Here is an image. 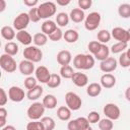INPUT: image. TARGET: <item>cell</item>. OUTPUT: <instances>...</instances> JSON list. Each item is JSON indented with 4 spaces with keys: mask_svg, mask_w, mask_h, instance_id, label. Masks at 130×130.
I'll return each mask as SVG.
<instances>
[{
    "mask_svg": "<svg viewBox=\"0 0 130 130\" xmlns=\"http://www.w3.org/2000/svg\"><path fill=\"white\" fill-rule=\"evenodd\" d=\"M25 95L26 94L24 93V90L19 86L13 85L8 89V98L10 101H12L14 103H19V102L23 101Z\"/></svg>",
    "mask_w": 130,
    "mask_h": 130,
    "instance_id": "13",
    "label": "cell"
},
{
    "mask_svg": "<svg viewBox=\"0 0 130 130\" xmlns=\"http://www.w3.org/2000/svg\"><path fill=\"white\" fill-rule=\"evenodd\" d=\"M86 130H92V128H91V127H89V128H88V129H86Z\"/></svg>",
    "mask_w": 130,
    "mask_h": 130,
    "instance_id": "55",
    "label": "cell"
},
{
    "mask_svg": "<svg viewBox=\"0 0 130 130\" xmlns=\"http://www.w3.org/2000/svg\"><path fill=\"white\" fill-rule=\"evenodd\" d=\"M118 14L122 18H129L130 17V4L122 3L118 7Z\"/></svg>",
    "mask_w": 130,
    "mask_h": 130,
    "instance_id": "34",
    "label": "cell"
},
{
    "mask_svg": "<svg viewBox=\"0 0 130 130\" xmlns=\"http://www.w3.org/2000/svg\"><path fill=\"white\" fill-rule=\"evenodd\" d=\"M23 57L32 63H38L43 59V52L37 46H28L23 50Z\"/></svg>",
    "mask_w": 130,
    "mask_h": 130,
    "instance_id": "4",
    "label": "cell"
},
{
    "mask_svg": "<svg viewBox=\"0 0 130 130\" xmlns=\"http://www.w3.org/2000/svg\"><path fill=\"white\" fill-rule=\"evenodd\" d=\"M118 67V61L114 57H109L100 63V69L104 73H111Z\"/></svg>",
    "mask_w": 130,
    "mask_h": 130,
    "instance_id": "12",
    "label": "cell"
},
{
    "mask_svg": "<svg viewBox=\"0 0 130 130\" xmlns=\"http://www.w3.org/2000/svg\"><path fill=\"white\" fill-rule=\"evenodd\" d=\"M72 61V55L68 50H61L57 54V62L61 66H67Z\"/></svg>",
    "mask_w": 130,
    "mask_h": 130,
    "instance_id": "18",
    "label": "cell"
},
{
    "mask_svg": "<svg viewBox=\"0 0 130 130\" xmlns=\"http://www.w3.org/2000/svg\"><path fill=\"white\" fill-rule=\"evenodd\" d=\"M86 118H87V120H88V122H89L90 124L99 123L100 120H101V116H100V114H99L98 112H95V111H91V112H89Z\"/></svg>",
    "mask_w": 130,
    "mask_h": 130,
    "instance_id": "45",
    "label": "cell"
},
{
    "mask_svg": "<svg viewBox=\"0 0 130 130\" xmlns=\"http://www.w3.org/2000/svg\"><path fill=\"white\" fill-rule=\"evenodd\" d=\"M69 17H70V19H71L73 22L79 23V22L84 21V19H85L86 16H85L84 11L81 10L80 8H73V9L70 11V13H69Z\"/></svg>",
    "mask_w": 130,
    "mask_h": 130,
    "instance_id": "21",
    "label": "cell"
},
{
    "mask_svg": "<svg viewBox=\"0 0 130 130\" xmlns=\"http://www.w3.org/2000/svg\"><path fill=\"white\" fill-rule=\"evenodd\" d=\"M128 31H129V34H130V28H129V29H128Z\"/></svg>",
    "mask_w": 130,
    "mask_h": 130,
    "instance_id": "56",
    "label": "cell"
},
{
    "mask_svg": "<svg viewBox=\"0 0 130 130\" xmlns=\"http://www.w3.org/2000/svg\"><path fill=\"white\" fill-rule=\"evenodd\" d=\"M111 35H112V38H114L118 42L127 43V44L128 42H130V34L128 29H125L123 27H120V26L114 27L111 31Z\"/></svg>",
    "mask_w": 130,
    "mask_h": 130,
    "instance_id": "11",
    "label": "cell"
},
{
    "mask_svg": "<svg viewBox=\"0 0 130 130\" xmlns=\"http://www.w3.org/2000/svg\"><path fill=\"white\" fill-rule=\"evenodd\" d=\"M126 54H127V56H128V58L130 59V48H128V49L126 50Z\"/></svg>",
    "mask_w": 130,
    "mask_h": 130,
    "instance_id": "54",
    "label": "cell"
},
{
    "mask_svg": "<svg viewBox=\"0 0 130 130\" xmlns=\"http://www.w3.org/2000/svg\"><path fill=\"white\" fill-rule=\"evenodd\" d=\"M63 35H64V32L61 30V28L60 27H58L53 34H51L48 38H49V40H51V41H53V42H59L61 39H63Z\"/></svg>",
    "mask_w": 130,
    "mask_h": 130,
    "instance_id": "44",
    "label": "cell"
},
{
    "mask_svg": "<svg viewBox=\"0 0 130 130\" xmlns=\"http://www.w3.org/2000/svg\"><path fill=\"white\" fill-rule=\"evenodd\" d=\"M116 77L111 74V73H105L101 76V79H100V83L102 85V87L104 88H112L116 85Z\"/></svg>",
    "mask_w": 130,
    "mask_h": 130,
    "instance_id": "16",
    "label": "cell"
},
{
    "mask_svg": "<svg viewBox=\"0 0 130 130\" xmlns=\"http://www.w3.org/2000/svg\"><path fill=\"white\" fill-rule=\"evenodd\" d=\"M1 130H16V128L14 126H12V125H6L5 127L1 128Z\"/></svg>",
    "mask_w": 130,
    "mask_h": 130,
    "instance_id": "53",
    "label": "cell"
},
{
    "mask_svg": "<svg viewBox=\"0 0 130 130\" xmlns=\"http://www.w3.org/2000/svg\"><path fill=\"white\" fill-rule=\"evenodd\" d=\"M70 3V0H57L56 4L57 5H60V6H66Z\"/></svg>",
    "mask_w": 130,
    "mask_h": 130,
    "instance_id": "50",
    "label": "cell"
},
{
    "mask_svg": "<svg viewBox=\"0 0 130 130\" xmlns=\"http://www.w3.org/2000/svg\"><path fill=\"white\" fill-rule=\"evenodd\" d=\"M23 4L27 7L34 8V7H38L39 6V1L38 0H23Z\"/></svg>",
    "mask_w": 130,
    "mask_h": 130,
    "instance_id": "49",
    "label": "cell"
},
{
    "mask_svg": "<svg viewBox=\"0 0 130 130\" xmlns=\"http://www.w3.org/2000/svg\"><path fill=\"white\" fill-rule=\"evenodd\" d=\"M18 50H19L18 45L16 43H14V42H7L5 44V46H4L5 54H7L9 56H12V57L15 56L18 53Z\"/></svg>",
    "mask_w": 130,
    "mask_h": 130,
    "instance_id": "30",
    "label": "cell"
},
{
    "mask_svg": "<svg viewBox=\"0 0 130 130\" xmlns=\"http://www.w3.org/2000/svg\"><path fill=\"white\" fill-rule=\"evenodd\" d=\"M74 70L73 68L70 66V65H67V66H61L60 68V76L62 78H65V79H71L73 74H74Z\"/></svg>",
    "mask_w": 130,
    "mask_h": 130,
    "instance_id": "35",
    "label": "cell"
},
{
    "mask_svg": "<svg viewBox=\"0 0 130 130\" xmlns=\"http://www.w3.org/2000/svg\"><path fill=\"white\" fill-rule=\"evenodd\" d=\"M61 84V76L59 74H56V73H52L51 74V77L47 83L48 87L50 88H57L58 86H60Z\"/></svg>",
    "mask_w": 130,
    "mask_h": 130,
    "instance_id": "36",
    "label": "cell"
},
{
    "mask_svg": "<svg viewBox=\"0 0 130 130\" xmlns=\"http://www.w3.org/2000/svg\"><path fill=\"white\" fill-rule=\"evenodd\" d=\"M48 36L43 34V32H37L34 37H32V43L35 44V46L37 47H43L47 44L48 42Z\"/></svg>",
    "mask_w": 130,
    "mask_h": 130,
    "instance_id": "29",
    "label": "cell"
},
{
    "mask_svg": "<svg viewBox=\"0 0 130 130\" xmlns=\"http://www.w3.org/2000/svg\"><path fill=\"white\" fill-rule=\"evenodd\" d=\"M45 110H46V108L44 107L43 103L35 102L27 108L26 114H27V117L31 121H39L40 119L43 118V116L45 114Z\"/></svg>",
    "mask_w": 130,
    "mask_h": 130,
    "instance_id": "3",
    "label": "cell"
},
{
    "mask_svg": "<svg viewBox=\"0 0 130 130\" xmlns=\"http://www.w3.org/2000/svg\"><path fill=\"white\" fill-rule=\"evenodd\" d=\"M43 105H44V107L46 108V109H49V110H53V109H55L56 107H57V103H58V101H57V98L54 95V94H51V93H49V94H46L44 98H43Z\"/></svg>",
    "mask_w": 130,
    "mask_h": 130,
    "instance_id": "23",
    "label": "cell"
},
{
    "mask_svg": "<svg viewBox=\"0 0 130 130\" xmlns=\"http://www.w3.org/2000/svg\"><path fill=\"white\" fill-rule=\"evenodd\" d=\"M102 85L101 83H98V82H92V83H89L86 87V93L87 95H89L90 98H95L98 95L101 94L102 92Z\"/></svg>",
    "mask_w": 130,
    "mask_h": 130,
    "instance_id": "22",
    "label": "cell"
},
{
    "mask_svg": "<svg viewBox=\"0 0 130 130\" xmlns=\"http://www.w3.org/2000/svg\"><path fill=\"white\" fill-rule=\"evenodd\" d=\"M51 74L49 69L46 67V66H39L36 68V71H35V77L37 78V80L41 83H48L50 77H51Z\"/></svg>",
    "mask_w": 130,
    "mask_h": 130,
    "instance_id": "14",
    "label": "cell"
},
{
    "mask_svg": "<svg viewBox=\"0 0 130 130\" xmlns=\"http://www.w3.org/2000/svg\"><path fill=\"white\" fill-rule=\"evenodd\" d=\"M0 92H1V96H0V106H5L7 101H8V94L6 93V91L4 90V88H0Z\"/></svg>",
    "mask_w": 130,
    "mask_h": 130,
    "instance_id": "48",
    "label": "cell"
},
{
    "mask_svg": "<svg viewBox=\"0 0 130 130\" xmlns=\"http://www.w3.org/2000/svg\"><path fill=\"white\" fill-rule=\"evenodd\" d=\"M125 99H126L128 102H130V86L127 87L126 90H125Z\"/></svg>",
    "mask_w": 130,
    "mask_h": 130,
    "instance_id": "52",
    "label": "cell"
},
{
    "mask_svg": "<svg viewBox=\"0 0 130 130\" xmlns=\"http://www.w3.org/2000/svg\"><path fill=\"white\" fill-rule=\"evenodd\" d=\"M70 17L66 12H59L56 15V23L60 27H64L69 23Z\"/></svg>",
    "mask_w": 130,
    "mask_h": 130,
    "instance_id": "31",
    "label": "cell"
},
{
    "mask_svg": "<svg viewBox=\"0 0 130 130\" xmlns=\"http://www.w3.org/2000/svg\"><path fill=\"white\" fill-rule=\"evenodd\" d=\"M110 48L107 46V45H105V44H102V47H101V49L99 50V52L93 56L94 57V59H96V60H100L101 62L102 61H104V60H106L107 58H109L110 56Z\"/></svg>",
    "mask_w": 130,
    "mask_h": 130,
    "instance_id": "28",
    "label": "cell"
},
{
    "mask_svg": "<svg viewBox=\"0 0 130 130\" xmlns=\"http://www.w3.org/2000/svg\"><path fill=\"white\" fill-rule=\"evenodd\" d=\"M41 122L43 123L45 130H54L56 127V122L52 117H43L41 119Z\"/></svg>",
    "mask_w": 130,
    "mask_h": 130,
    "instance_id": "38",
    "label": "cell"
},
{
    "mask_svg": "<svg viewBox=\"0 0 130 130\" xmlns=\"http://www.w3.org/2000/svg\"><path fill=\"white\" fill-rule=\"evenodd\" d=\"M27 13H28V16H29V19H30L31 22H39L41 20L39 12H38V7L30 8Z\"/></svg>",
    "mask_w": 130,
    "mask_h": 130,
    "instance_id": "43",
    "label": "cell"
},
{
    "mask_svg": "<svg viewBox=\"0 0 130 130\" xmlns=\"http://www.w3.org/2000/svg\"><path fill=\"white\" fill-rule=\"evenodd\" d=\"M127 48H128L127 43L117 42L112 45V47L110 48V52L113 54H122L123 52H125V50H127Z\"/></svg>",
    "mask_w": 130,
    "mask_h": 130,
    "instance_id": "33",
    "label": "cell"
},
{
    "mask_svg": "<svg viewBox=\"0 0 130 130\" xmlns=\"http://www.w3.org/2000/svg\"><path fill=\"white\" fill-rule=\"evenodd\" d=\"M1 36L6 41H12L14 38H16V32L13 26L5 25L1 28Z\"/></svg>",
    "mask_w": 130,
    "mask_h": 130,
    "instance_id": "25",
    "label": "cell"
},
{
    "mask_svg": "<svg viewBox=\"0 0 130 130\" xmlns=\"http://www.w3.org/2000/svg\"><path fill=\"white\" fill-rule=\"evenodd\" d=\"M65 103L71 111H78L82 106L81 98L73 91H68L65 94Z\"/></svg>",
    "mask_w": 130,
    "mask_h": 130,
    "instance_id": "6",
    "label": "cell"
},
{
    "mask_svg": "<svg viewBox=\"0 0 130 130\" xmlns=\"http://www.w3.org/2000/svg\"><path fill=\"white\" fill-rule=\"evenodd\" d=\"M118 64L123 67V68H127V67H130V59L128 58L127 54H126V51L123 52L120 57H119V60H118Z\"/></svg>",
    "mask_w": 130,
    "mask_h": 130,
    "instance_id": "41",
    "label": "cell"
},
{
    "mask_svg": "<svg viewBox=\"0 0 130 130\" xmlns=\"http://www.w3.org/2000/svg\"><path fill=\"white\" fill-rule=\"evenodd\" d=\"M77 3H78V8H80L83 11L87 10L92 5V1L91 0H78Z\"/></svg>",
    "mask_w": 130,
    "mask_h": 130,
    "instance_id": "47",
    "label": "cell"
},
{
    "mask_svg": "<svg viewBox=\"0 0 130 130\" xmlns=\"http://www.w3.org/2000/svg\"><path fill=\"white\" fill-rule=\"evenodd\" d=\"M18 70L20 71V73L22 75L27 76H31L32 73H35L36 68H35V63L28 61V60H21L18 64Z\"/></svg>",
    "mask_w": 130,
    "mask_h": 130,
    "instance_id": "15",
    "label": "cell"
},
{
    "mask_svg": "<svg viewBox=\"0 0 130 130\" xmlns=\"http://www.w3.org/2000/svg\"><path fill=\"white\" fill-rule=\"evenodd\" d=\"M44 92V88L41 86V85H37L36 87H34L32 89H29L27 90L26 92V98L29 100V101H37L38 99H40L42 96Z\"/></svg>",
    "mask_w": 130,
    "mask_h": 130,
    "instance_id": "26",
    "label": "cell"
},
{
    "mask_svg": "<svg viewBox=\"0 0 130 130\" xmlns=\"http://www.w3.org/2000/svg\"><path fill=\"white\" fill-rule=\"evenodd\" d=\"M57 117L61 121H69L71 118V110L67 106H61L57 109Z\"/></svg>",
    "mask_w": 130,
    "mask_h": 130,
    "instance_id": "27",
    "label": "cell"
},
{
    "mask_svg": "<svg viewBox=\"0 0 130 130\" xmlns=\"http://www.w3.org/2000/svg\"><path fill=\"white\" fill-rule=\"evenodd\" d=\"M56 11H57L56 3L52 2V1L41 3L38 6V12H39L41 19H46V20L49 19L51 16L56 14Z\"/></svg>",
    "mask_w": 130,
    "mask_h": 130,
    "instance_id": "2",
    "label": "cell"
},
{
    "mask_svg": "<svg viewBox=\"0 0 130 130\" xmlns=\"http://www.w3.org/2000/svg\"><path fill=\"white\" fill-rule=\"evenodd\" d=\"M16 40L23 46H30L31 42H32V37L30 36V34L26 30H20L16 32Z\"/></svg>",
    "mask_w": 130,
    "mask_h": 130,
    "instance_id": "20",
    "label": "cell"
},
{
    "mask_svg": "<svg viewBox=\"0 0 130 130\" xmlns=\"http://www.w3.org/2000/svg\"><path fill=\"white\" fill-rule=\"evenodd\" d=\"M89 122L85 117H78L73 120H69L67 124V130H86L88 129Z\"/></svg>",
    "mask_w": 130,
    "mask_h": 130,
    "instance_id": "10",
    "label": "cell"
},
{
    "mask_svg": "<svg viewBox=\"0 0 130 130\" xmlns=\"http://www.w3.org/2000/svg\"><path fill=\"white\" fill-rule=\"evenodd\" d=\"M0 66L7 73H13L17 68V64L14 58L5 53L2 54L0 57Z\"/></svg>",
    "mask_w": 130,
    "mask_h": 130,
    "instance_id": "7",
    "label": "cell"
},
{
    "mask_svg": "<svg viewBox=\"0 0 130 130\" xmlns=\"http://www.w3.org/2000/svg\"><path fill=\"white\" fill-rule=\"evenodd\" d=\"M99 129L100 130H112L114 127V123L112 120L105 118V119H101L100 122L98 123Z\"/></svg>",
    "mask_w": 130,
    "mask_h": 130,
    "instance_id": "37",
    "label": "cell"
},
{
    "mask_svg": "<svg viewBox=\"0 0 130 130\" xmlns=\"http://www.w3.org/2000/svg\"><path fill=\"white\" fill-rule=\"evenodd\" d=\"M103 112L106 116V118L112 120V121H116L120 118L121 116V111L120 108L114 104V103H108L104 106L103 108Z\"/></svg>",
    "mask_w": 130,
    "mask_h": 130,
    "instance_id": "9",
    "label": "cell"
},
{
    "mask_svg": "<svg viewBox=\"0 0 130 130\" xmlns=\"http://www.w3.org/2000/svg\"><path fill=\"white\" fill-rule=\"evenodd\" d=\"M101 20H102V16L99 12L96 11H92L90 12L88 15H86L85 19H84V27L85 29L92 31L95 30L100 24H101Z\"/></svg>",
    "mask_w": 130,
    "mask_h": 130,
    "instance_id": "5",
    "label": "cell"
},
{
    "mask_svg": "<svg viewBox=\"0 0 130 130\" xmlns=\"http://www.w3.org/2000/svg\"><path fill=\"white\" fill-rule=\"evenodd\" d=\"M95 59L91 54H77L73 58V66L78 70H89L94 66Z\"/></svg>",
    "mask_w": 130,
    "mask_h": 130,
    "instance_id": "1",
    "label": "cell"
},
{
    "mask_svg": "<svg viewBox=\"0 0 130 130\" xmlns=\"http://www.w3.org/2000/svg\"><path fill=\"white\" fill-rule=\"evenodd\" d=\"M57 28H58V26H57L56 21L51 20V19L45 20V21L42 23V25H41V30H42V32L45 34V35H47L48 37H49L51 34H53Z\"/></svg>",
    "mask_w": 130,
    "mask_h": 130,
    "instance_id": "19",
    "label": "cell"
},
{
    "mask_svg": "<svg viewBox=\"0 0 130 130\" xmlns=\"http://www.w3.org/2000/svg\"><path fill=\"white\" fill-rule=\"evenodd\" d=\"M6 8V1L5 0H0V12H3Z\"/></svg>",
    "mask_w": 130,
    "mask_h": 130,
    "instance_id": "51",
    "label": "cell"
},
{
    "mask_svg": "<svg viewBox=\"0 0 130 130\" xmlns=\"http://www.w3.org/2000/svg\"><path fill=\"white\" fill-rule=\"evenodd\" d=\"M26 130H45V127L41 121H31L26 124Z\"/></svg>",
    "mask_w": 130,
    "mask_h": 130,
    "instance_id": "42",
    "label": "cell"
},
{
    "mask_svg": "<svg viewBox=\"0 0 130 130\" xmlns=\"http://www.w3.org/2000/svg\"><path fill=\"white\" fill-rule=\"evenodd\" d=\"M71 80L78 87H84L88 83V77H87V75L84 74V73H82V72H79V71H77V72H75L73 74Z\"/></svg>",
    "mask_w": 130,
    "mask_h": 130,
    "instance_id": "17",
    "label": "cell"
},
{
    "mask_svg": "<svg viewBox=\"0 0 130 130\" xmlns=\"http://www.w3.org/2000/svg\"><path fill=\"white\" fill-rule=\"evenodd\" d=\"M8 116V112L5 108L1 107L0 108V127L3 128L6 126V119Z\"/></svg>",
    "mask_w": 130,
    "mask_h": 130,
    "instance_id": "46",
    "label": "cell"
},
{
    "mask_svg": "<svg viewBox=\"0 0 130 130\" xmlns=\"http://www.w3.org/2000/svg\"><path fill=\"white\" fill-rule=\"evenodd\" d=\"M101 47H102V44H101L100 42H98V41H91V42H89L88 45H87V49H88L89 53H90L92 56H94V55L99 52V50L101 49Z\"/></svg>",
    "mask_w": 130,
    "mask_h": 130,
    "instance_id": "39",
    "label": "cell"
},
{
    "mask_svg": "<svg viewBox=\"0 0 130 130\" xmlns=\"http://www.w3.org/2000/svg\"><path fill=\"white\" fill-rule=\"evenodd\" d=\"M24 87L26 89H32L34 87H36L38 85V80L36 77H32V76H27L25 79H24Z\"/></svg>",
    "mask_w": 130,
    "mask_h": 130,
    "instance_id": "40",
    "label": "cell"
},
{
    "mask_svg": "<svg viewBox=\"0 0 130 130\" xmlns=\"http://www.w3.org/2000/svg\"><path fill=\"white\" fill-rule=\"evenodd\" d=\"M63 39L65 40V42L69 43V44H73V43H76L79 39V34L76 29H73V28H69L67 29L64 35H63Z\"/></svg>",
    "mask_w": 130,
    "mask_h": 130,
    "instance_id": "24",
    "label": "cell"
},
{
    "mask_svg": "<svg viewBox=\"0 0 130 130\" xmlns=\"http://www.w3.org/2000/svg\"><path fill=\"white\" fill-rule=\"evenodd\" d=\"M111 38H112V35L108 29H101L98 31L96 39H98V42H100L101 44L106 45L108 42H110Z\"/></svg>",
    "mask_w": 130,
    "mask_h": 130,
    "instance_id": "32",
    "label": "cell"
},
{
    "mask_svg": "<svg viewBox=\"0 0 130 130\" xmlns=\"http://www.w3.org/2000/svg\"><path fill=\"white\" fill-rule=\"evenodd\" d=\"M29 22H30V19H29L28 13L27 12H21L17 16H15L12 24H13V27L15 30L20 31V30H25V28L28 26Z\"/></svg>",
    "mask_w": 130,
    "mask_h": 130,
    "instance_id": "8",
    "label": "cell"
}]
</instances>
